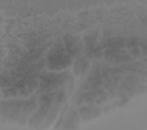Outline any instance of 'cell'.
I'll use <instances>...</instances> for the list:
<instances>
[{
    "instance_id": "cell-1",
    "label": "cell",
    "mask_w": 147,
    "mask_h": 130,
    "mask_svg": "<svg viewBox=\"0 0 147 130\" xmlns=\"http://www.w3.org/2000/svg\"><path fill=\"white\" fill-rule=\"evenodd\" d=\"M56 47L52 49L48 54L47 61L50 68L54 70H60L63 67H67L70 65L71 60L70 56L66 54L63 48V46Z\"/></svg>"
},
{
    "instance_id": "cell-2",
    "label": "cell",
    "mask_w": 147,
    "mask_h": 130,
    "mask_svg": "<svg viewBox=\"0 0 147 130\" xmlns=\"http://www.w3.org/2000/svg\"><path fill=\"white\" fill-rule=\"evenodd\" d=\"M80 39L78 37H70L65 38V45L67 47V53L72 56H75L80 54L81 43H80Z\"/></svg>"
},
{
    "instance_id": "cell-3",
    "label": "cell",
    "mask_w": 147,
    "mask_h": 130,
    "mask_svg": "<svg viewBox=\"0 0 147 130\" xmlns=\"http://www.w3.org/2000/svg\"><path fill=\"white\" fill-rule=\"evenodd\" d=\"M107 58H109L113 62H121L125 61L130 58L127 53L123 50H114L106 53Z\"/></svg>"
},
{
    "instance_id": "cell-4",
    "label": "cell",
    "mask_w": 147,
    "mask_h": 130,
    "mask_svg": "<svg viewBox=\"0 0 147 130\" xmlns=\"http://www.w3.org/2000/svg\"><path fill=\"white\" fill-rule=\"evenodd\" d=\"M88 66V63L86 61L80 59L75 62L74 70L75 74L76 75L79 77H82L85 73Z\"/></svg>"
}]
</instances>
